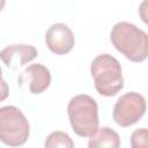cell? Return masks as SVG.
I'll use <instances>...</instances> for the list:
<instances>
[{
    "instance_id": "14",
    "label": "cell",
    "mask_w": 148,
    "mask_h": 148,
    "mask_svg": "<svg viewBox=\"0 0 148 148\" xmlns=\"http://www.w3.org/2000/svg\"><path fill=\"white\" fill-rule=\"evenodd\" d=\"M1 76H2V71H1V67H0V80H1Z\"/></svg>"
},
{
    "instance_id": "3",
    "label": "cell",
    "mask_w": 148,
    "mask_h": 148,
    "mask_svg": "<svg viewBox=\"0 0 148 148\" xmlns=\"http://www.w3.org/2000/svg\"><path fill=\"white\" fill-rule=\"evenodd\" d=\"M73 131L82 138H90L98 128V105L89 95H76L67 105Z\"/></svg>"
},
{
    "instance_id": "5",
    "label": "cell",
    "mask_w": 148,
    "mask_h": 148,
    "mask_svg": "<svg viewBox=\"0 0 148 148\" xmlns=\"http://www.w3.org/2000/svg\"><path fill=\"white\" fill-rule=\"evenodd\" d=\"M146 98L139 92H127L119 97L112 111L113 120L121 127L138 123L146 112Z\"/></svg>"
},
{
    "instance_id": "2",
    "label": "cell",
    "mask_w": 148,
    "mask_h": 148,
    "mask_svg": "<svg viewBox=\"0 0 148 148\" xmlns=\"http://www.w3.org/2000/svg\"><path fill=\"white\" fill-rule=\"evenodd\" d=\"M90 72L94 77L95 88L102 96H114L124 87L120 64L111 54L97 56L91 62Z\"/></svg>"
},
{
    "instance_id": "11",
    "label": "cell",
    "mask_w": 148,
    "mask_h": 148,
    "mask_svg": "<svg viewBox=\"0 0 148 148\" xmlns=\"http://www.w3.org/2000/svg\"><path fill=\"white\" fill-rule=\"evenodd\" d=\"M131 146L133 148H146L147 142V128H138L131 135Z\"/></svg>"
},
{
    "instance_id": "9",
    "label": "cell",
    "mask_w": 148,
    "mask_h": 148,
    "mask_svg": "<svg viewBox=\"0 0 148 148\" xmlns=\"http://www.w3.org/2000/svg\"><path fill=\"white\" fill-rule=\"evenodd\" d=\"M89 148H118L120 147V138L116 131L109 127H101L90 136L88 142Z\"/></svg>"
},
{
    "instance_id": "8",
    "label": "cell",
    "mask_w": 148,
    "mask_h": 148,
    "mask_svg": "<svg viewBox=\"0 0 148 148\" xmlns=\"http://www.w3.org/2000/svg\"><path fill=\"white\" fill-rule=\"evenodd\" d=\"M36 57V47L27 44L9 45L0 51V59L10 69H17L18 67L34 60Z\"/></svg>"
},
{
    "instance_id": "12",
    "label": "cell",
    "mask_w": 148,
    "mask_h": 148,
    "mask_svg": "<svg viewBox=\"0 0 148 148\" xmlns=\"http://www.w3.org/2000/svg\"><path fill=\"white\" fill-rule=\"evenodd\" d=\"M9 95V87L8 83L6 81H3L2 79L0 80V102L5 101Z\"/></svg>"
},
{
    "instance_id": "13",
    "label": "cell",
    "mask_w": 148,
    "mask_h": 148,
    "mask_svg": "<svg viewBox=\"0 0 148 148\" xmlns=\"http://www.w3.org/2000/svg\"><path fill=\"white\" fill-rule=\"evenodd\" d=\"M5 5H6V0H0V12L3 9Z\"/></svg>"
},
{
    "instance_id": "6",
    "label": "cell",
    "mask_w": 148,
    "mask_h": 148,
    "mask_svg": "<svg viewBox=\"0 0 148 148\" xmlns=\"http://www.w3.org/2000/svg\"><path fill=\"white\" fill-rule=\"evenodd\" d=\"M18 86L31 94H42L51 83V73L42 64L28 66L18 76Z\"/></svg>"
},
{
    "instance_id": "1",
    "label": "cell",
    "mask_w": 148,
    "mask_h": 148,
    "mask_svg": "<svg viewBox=\"0 0 148 148\" xmlns=\"http://www.w3.org/2000/svg\"><path fill=\"white\" fill-rule=\"evenodd\" d=\"M111 42L117 51L128 60L141 62L148 56V35L128 22H118L110 34Z\"/></svg>"
},
{
    "instance_id": "4",
    "label": "cell",
    "mask_w": 148,
    "mask_h": 148,
    "mask_svg": "<svg viewBox=\"0 0 148 148\" xmlns=\"http://www.w3.org/2000/svg\"><path fill=\"white\" fill-rule=\"evenodd\" d=\"M29 123L23 112L14 106L0 108V141L10 147L22 146L29 138Z\"/></svg>"
},
{
    "instance_id": "7",
    "label": "cell",
    "mask_w": 148,
    "mask_h": 148,
    "mask_svg": "<svg viewBox=\"0 0 148 148\" xmlns=\"http://www.w3.org/2000/svg\"><path fill=\"white\" fill-rule=\"evenodd\" d=\"M45 43L51 52L56 54H66L73 49L75 37L71 28L65 23H54L45 34Z\"/></svg>"
},
{
    "instance_id": "10",
    "label": "cell",
    "mask_w": 148,
    "mask_h": 148,
    "mask_svg": "<svg viewBox=\"0 0 148 148\" xmlns=\"http://www.w3.org/2000/svg\"><path fill=\"white\" fill-rule=\"evenodd\" d=\"M45 147L46 148H57V147H68V148H73L74 147V142L72 141L71 136L67 133L57 131V132H52L45 141Z\"/></svg>"
}]
</instances>
